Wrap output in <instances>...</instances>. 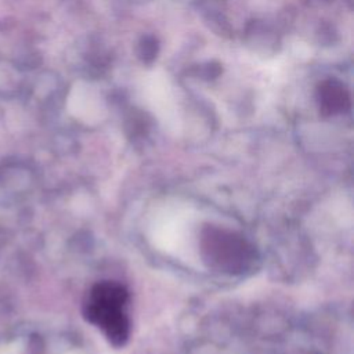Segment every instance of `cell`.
Masks as SVG:
<instances>
[{"instance_id": "obj_1", "label": "cell", "mask_w": 354, "mask_h": 354, "mask_svg": "<svg viewBox=\"0 0 354 354\" xmlns=\"http://www.w3.org/2000/svg\"><path fill=\"white\" fill-rule=\"evenodd\" d=\"M129 301L126 288L115 281L97 282L83 306L84 318L98 326L111 344L122 347L130 335V321L124 311Z\"/></svg>"}, {"instance_id": "obj_2", "label": "cell", "mask_w": 354, "mask_h": 354, "mask_svg": "<svg viewBox=\"0 0 354 354\" xmlns=\"http://www.w3.org/2000/svg\"><path fill=\"white\" fill-rule=\"evenodd\" d=\"M202 252L212 268L227 274H242L257 260L253 246L242 236L220 228H209L203 234Z\"/></svg>"}]
</instances>
